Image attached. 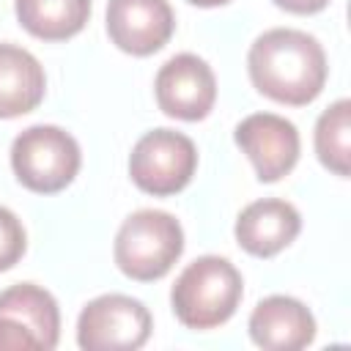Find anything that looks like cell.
I'll use <instances>...</instances> for the list:
<instances>
[{"mask_svg": "<svg viewBox=\"0 0 351 351\" xmlns=\"http://www.w3.org/2000/svg\"><path fill=\"white\" fill-rule=\"evenodd\" d=\"M247 71L258 93L280 104L304 107L326 85V52L304 30L271 27L252 41Z\"/></svg>", "mask_w": 351, "mask_h": 351, "instance_id": "1", "label": "cell"}, {"mask_svg": "<svg viewBox=\"0 0 351 351\" xmlns=\"http://www.w3.org/2000/svg\"><path fill=\"white\" fill-rule=\"evenodd\" d=\"M244 296V280L239 269L219 255H203L192 261L170 291L176 318L189 329H214L233 318Z\"/></svg>", "mask_w": 351, "mask_h": 351, "instance_id": "2", "label": "cell"}, {"mask_svg": "<svg viewBox=\"0 0 351 351\" xmlns=\"http://www.w3.org/2000/svg\"><path fill=\"white\" fill-rule=\"evenodd\" d=\"M184 252L181 222L159 208H140L123 219L115 233V263L118 269L137 280L154 282L165 277Z\"/></svg>", "mask_w": 351, "mask_h": 351, "instance_id": "3", "label": "cell"}, {"mask_svg": "<svg viewBox=\"0 0 351 351\" xmlns=\"http://www.w3.org/2000/svg\"><path fill=\"white\" fill-rule=\"evenodd\" d=\"M80 143L60 126H27L11 143V167L16 181L38 195L66 189L80 173Z\"/></svg>", "mask_w": 351, "mask_h": 351, "instance_id": "4", "label": "cell"}, {"mask_svg": "<svg viewBox=\"0 0 351 351\" xmlns=\"http://www.w3.org/2000/svg\"><path fill=\"white\" fill-rule=\"evenodd\" d=\"M197 170L195 143L176 129L145 132L129 154V176L137 189L167 197L181 192Z\"/></svg>", "mask_w": 351, "mask_h": 351, "instance_id": "5", "label": "cell"}, {"mask_svg": "<svg viewBox=\"0 0 351 351\" xmlns=\"http://www.w3.org/2000/svg\"><path fill=\"white\" fill-rule=\"evenodd\" d=\"M151 313L140 299L104 293L90 299L77 318V343L85 351H134L151 335Z\"/></svg>", "mask_w": 351, "mask_h": 351, "instance_id": "6", "label": "cell"}, {"mask_svg": "<svg viewBox=\"0 0 351 351\" xmlns=\"http://www.w3.org/2000/svg\"><path fill=\"white\" fill-rule=\"evenodd\" d=\"M154 90L165 115L178 121H203L217 101V77L203 58L181 52L156 71Z\"/></svg>", "mask_w": 351, "mask_h": 351, "instance_id": "7", "label": "cell"}, {"mask_svg": "<svg viewBox=\"0 0 351 351\" xmlns=\"http://www.w3.org/2000/svg\"><path fill=\"white\" fill-rule=\"evenodd\" d=\"M233 140L247 154V159L258 173V181L263 184L280 181L299 162V148H302L299 132L282 115H274V112L247 115L236 126Z\"/></svg>", "mask_w": 351, "mask_h": 351, "instance_id": "8", "label": "cell"}, {"mask_svg": "<svg viewBox=\"0 0 351 351\" xmlns=\"http://www.w3.org/2000/svg\"><path fill=\"white\" fill-rule=\"evenodd\" d=\"M176 30V14L167 0H110L107 36L134 58L159 52Z\"/></svg>", "mask_w": 351, "mask_h": 351, "instance_id": "9", "label": "cell"}, {"mask_svg": "<svg viewBox=\"0 0 351 351\" xmlns=\"http://www.w3.org/2000/svg\"><path fill=\"white\" fill-rule=\"evenodd\" d=\"M302 230V217L296 206L280 197H263L241 208L236 217V241L244 252L255 258H271L282 252Z\"/></svg>", "mask_w": 351, "mask_h": 351, "instance_id": "10", "label": "cell"}, {"mask_svg": "<svg viewBox=\"0 0 351 351\" xmlns=\"http://www.w3.org/2000/svg\"><path fill=\"white\" fill-rule=\"evenodd\" d=\"M250 337L269 351H299L315 340V318L299 299L274 293L255 304Z\"/></svg>", "mask_w": 351, "mask_h": 351, "instance_id": "11", "label": "cell"}, {"mask_svg": "<svg viewBox=\"0 0 351 351\" xmlns=\"http://www.w3.org/2000/svg\"><path fill=\"white\" fill-rule=\"evenodd\" d=\"M47 90L41 63L16 44H0V118L33 112Z\"/></svg>", "mask_w": 351, "mask_h": 351, "instance_id": "12", "label": "cell"}, {"mask_svg": "<svg viewBox=\"0 0 351 351\" xmlns=\"http://www.w3.org/2000/svg\"><path fill=\"white\" fill-rule=\"evenodd\" d=\"M0 315H8L27 326L41 351H49L58 346L60 337V310L49 291L33 285V282H16L5 291H0Z\"/></svg>", "mask_w": 351, "mask_h": 351, "instance_id": "13", "label": "cell"}, {"mask_svg": "<svg viewBox=\"0 0 351 351\" xmlns=\"http://www.w3.org/2000/svg\"><path fill=\"white\" fill-rule=\"evenodd\" d=\"M14 11L30 36L41 41H66L85 27L90 0H14Z\"/></svg>", "mask_w": 351, "mask_h": 351, "instance_id": "14", "label": "cell"}, {"mask_svg": "<svg viewBox=\"0 0 351 351\" xmlns=\"http://www.w3.org/2000/svg\"><path fill=\"white\" fill-rule=\"evenodd\" d=\"M315 154L326 170L346 178L351 170V101L326 107L315 123Z\"/></svg>", "mask_w": 351, "mask_h": 351, "instance_id": "15", "label": "cell"}, {"mask_svg": "<svg viewBox=\"0 0 351 351\" xmlns=\"http://www.w3.org/2000/svg\"><path fill=\"white\" fill-rule=\"evenodd\" d=\"M25 247H27V236L19 217L5 206H0V271L16 266L25 255Z\"/></svg>", "mask_w": 351, "mask_h": 351, "instance_id": "16", "label": "cell"}, {"mask_svg": "<svg viewBox=\"0 0 351 351\" xmlns=\"http://www.w3.org/2000/svg\"><path fill=\"white\" fill-rule=\"evenodd\" d=\"M41 348L36 335L19 321L0 315V351H36Z\"/></svg>", "mask_w": 351, "mask_h": 351, "instance_id": "17", "label": "cell"}, {"mask_svg": "<svg viewBox=\"0 0 351 351\" xmlns=\"http://www.w3.org/2000/svg\"><path fill=\"white\" fill-rule=\"evenodd\" d=\"M274 5L288 14H318L329 5V0H274Z\"/></svg>", "mask_w": 351, "mask_h": 351, "instance_id": "18", "label": "cell"}, {"mask_svg": "<svg viewBox=\"0 0 351 351\" xmlns=\"http://www.w3.org/2000/svg\"><path fill=\"white\" fill-rule=\"evenodd\" d=\"M186 3L200 5V8H214V5H225V3H230V0H186Z\"/></svg>", "mask_w": 351, "mask_h": 351, "instance_id": "19", "label": "cell"}]
</instances>
